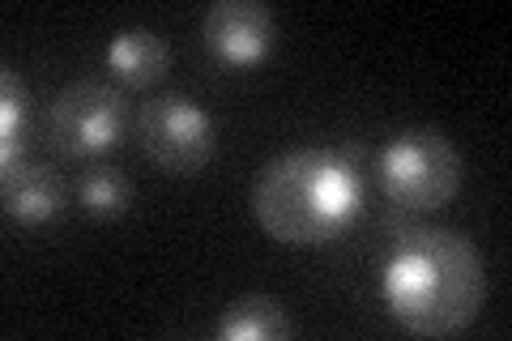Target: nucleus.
<instances>
[{
  "mask_svg": "<svg viewBox=\"0 0 512 341\" xmlns=\"http://www.w3.org/2000/svg\"><path fill=\"white\" fill-rule=\"evenodd\" d=\"M128 201H133V184H128L120 171H111V167H94V171L86 175V180H82V205L90 209V214H99V218L124 214Z\"/></svg>",
  "mask_w": 512,
  "mask_h": 341,
  "instance_id": "9b49d317",
  "label": "nucleus"
},
{
  "mask_svg": "<svg viewBox=\"0 0 512 341\" xmlns=\"http://www.w3.org/2000/svg\"><path fill=\"white\" fill-rule=\"evenodd\" d=\"M291 329H295L291 316H286L282 303L269 299V295L235 299L227 312L218 316V337H227V341H278Z\"/></svg>",
  "mask_w": 512,
  "mask_h": 341,
  "instance_id": "1a4fd4ad",
  "label": "nucleus"
},
{
  "mask_svg": "<svg viewBox=\"0 0 512 341\" xmlns=\"http://www.w3.org/2000/svg\"><path fill=\"white\" fill-rule=\"evenodd\" d=\"M363 180L355 162L329 145H295L252 184V214L282 243H325L359 214Z\"/></svg>",
  "mask_w": 512,
  "mask_h": 341,
  "instance_id": "f03ea898",
  "label": "nucleus"
},
{
  "mask_svg": "<svg viewBox=\"0 0 512 341\" xmlns=\"http://www.w3.org/2000/svg\"><path fill=\"white\" fill-rule=\"evenodd\" d=\"M380 184L406 209H440L461 188V150L440 128H406L380 154Z\"/></svg>",
  "mask_w": 512,
  "mask_h": 341,
  "instance_id": "7ed1b4c3",
  "label": "nucleus"
},
{
  "mask_svg": "<svg viewBox=\"0 0 512 341\" xmlns=\"http://www.w3.org/2000/svg\"><path fill=\"white\" fill-rule=\"evenodd\" d=\"M124 133V94L107 81L77 77L52 99V137L64 154H99Z\"/></svg>",
  "mask_w": 512,
  "mask_h": 341,
  "instance_id": "39448f33",
  "label": "nucleus"
},
{
  "mask_svg": "<svg viewBox=\"0 0 512 341\" xmlns=\"http://www.w3.org/2000/svg\"><path fill=\"white\" fill-rule=\"evenodd\" d=\"M64 205V180L43 162H13L5 167V209L18 222H47Z\"/></svg>",
  "mask_w": 512,
  "mask_h": 341,
  "instance_id": "0eeeda50",
  "label": "nucleus"
},
{
  "mask_svg": "<svg viewBox=\"0 0 512 341\" xmlns=\"http://www.w3.org/2000/svg\"><path fill=\"white\" fill-rule=\"evenodd\" d=\"M274 9L261 0H214L205 9V43L231 64H252L274 47Z\"/></svg>",
  "mask_w": 512,
  "mask_h": 341,
  "instance_id": "423d86ee",
  "label": "nucleus"
},
{
  "mask_svg": "<svg viewBox=\"0 0 512 341\" xmlns=\"http://www.w3.org/2000/svg\"><path fill=\"white\" fill-rule=\"evenodd\" d=\"M137 133L146 154L171 175H197L214 154V120L188 94H158L141 103Z\"/></svg>",
  "mask_w": 512,
  "mask_h": 341,
  "instance_id": "20e7f679",
  "label": "nucleus"
},
{
  "mask_svg": "<svg viewBox=\"0 0 512 341\" xmlns=\"http://www.w3.org/2000/svg\"><path fill=\"white\" fill-rule=\"evenodd\" d=\"M0 90H5V107H0V158H5V167H13V154L22 150V137H26V86L22 77L5 69L0 73Z\"/></svg>",
  "mask_w": 512,
  "mask_h": 341,
  "instance_id": "9d476101",
  "label": "nucleus"
},
{
  "mask_svg": "<svg viewBox=\"0 0 512 341\" xmlns=\"http://www.w3.org/2000/svg\"><path fill=\"white\" fill-rule=\"evenodd\" d=\"M380 290L389 312L410 333L448 337L483 312L487 269L466 235L423 226L393 243L380 269Z\"/></svg>",
  "mask_w": 512,
  "mask_h": 341,
  "instance_id": "f257e3e1",
  "label": "nucleus"
},
{
  "mask_svg": "<svg viewBox=\"0 0 512 341\" xmlns=\"http://www.w3.org/2000/svg\"><path fill=\"white\" fill-rule=\"evenodd\" d=\"M107 60L124 81H137V86H150V81L167 77V69H171L167 43H163V35H154L150 26H128L120 35H111Z\"/></svg>",
  "mask_w": 512,
  "mask_h": 341,
  "instance_id": "6e6552de",
  "label": "nucleus"
}]
</instances>
